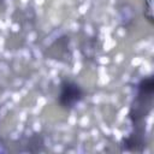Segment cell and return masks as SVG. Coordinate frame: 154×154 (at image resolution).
<instances>
[{
  "label": "cell",
  "mask_w": 154,
  "mask_h": 154,
  "mask_svg": "<svg viewBox=\"0 0 154 154\" xmlns=\"http://www.w3.org/2000/svg\"><path fill=\"white\" fill-rule=\"evenodd\" d=\"M83 95L84 93L77 83L72 81H63L60 84L58 102L64 108H72L83 99Z\"/></svg>",
  "instance_id": "6da1fadb"
},
{
  "label": "cell",
  "mask_w": 154,
  "mask_h": 154,
  "mask_svg": "<svg viewBox=\"0 0 154 154\" xmlns=\"http://www.w3.org/2000/svg\"><path fill=\"white\" fill-rule=\"evenodd\" d=\"M154 91V79L153 77H147L142 79L138 84V95L140 96H149L152 97V94Z\"/></svg>",
  "instance_id": "7a4b0ae2"
}]
</instances>
